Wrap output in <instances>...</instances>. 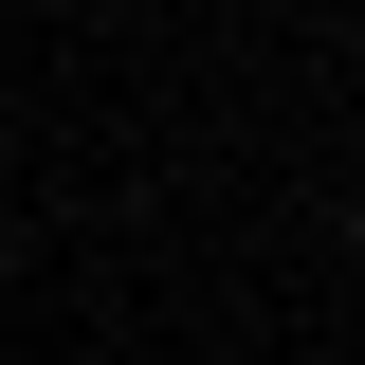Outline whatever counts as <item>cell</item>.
<instances>
[{
  "label": "cell",
  "instance_id": "2",
  "mask_svg": "<svg viewBox=\"0 0 365 365\" xmlns=\"http://www.w3.org/2000/svg\"><path fill=\"white\" fill-rule=\"evenodd\" d=\"M0 274H19V220H0Z\"/></svg>",
  "mask_w": 365,
  "mask_h": 365
},
{
  "label": "cell",
  "instance_id": "1",
  "mask_svg": "<svg viewBox=\"0 0 365 365\" xmlns=\"http://www.w3.org/2000/svg\"><path fill=\"white\" fill-rule=\"evenodd\" d=\"M347 256H365V182H347Z\"/></svg>",
  "mask_w": 365,
  "mask_h": 365
}]
</instances>
